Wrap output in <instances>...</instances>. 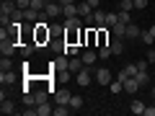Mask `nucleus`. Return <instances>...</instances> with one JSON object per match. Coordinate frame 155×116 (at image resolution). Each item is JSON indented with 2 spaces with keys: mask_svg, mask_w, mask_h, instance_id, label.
Returning <instances> with one entry per match:
<instances>
[{
  "mask_svg": "<svg viewBox=\"0 0 155 116\" xmlns=\"http://www.w3.org/2000/svg\"><path fill=\"white\" fill-rule=\"evenodd\" d=\"M16 49H18V47H16V39H11V36H8V39H0V54H3V57H11Z\"/></svg>",
  "mask_w": 155,
  "mask_h": 116,
  "instance_id": "f257e3e1",
  "label": "nucleus"
},
{
  "mask_svg": "<svg viewBox=\"0 0 155 116\" xmlns=\"http://www.w3.org/2000/svg\"><path fill=\"white\" fill-rule=\"evenodd\" d=\"M111 80H114V75L109 72V67H98V70H96V83H101V85H106V88H109Z\"/></svg>",
  "mask_w": 155,
  "mask_h": 116,
  "instance_id": "f03ea898",
  "label": "nucleus"
},
{
  "mask_svg": "<svg viewBox=\"0 0 155 116\" xmlns=\"http://www.w3.org/2000/svg\"><path fill=\"white\" fill-rule=\"evenodd\" d=\"M70 98H72V93L67 88H57L54 90V103H67L70 106Z\"/></svg>",
  "mask_w": 155,
  "mask_h": 116,
  "instance_id": "7ed1b4c3",
  "label": "nucleus"
},
{
  "mask_svg": "<svg viewBox=\"0 0 155 116\" xmlns=\"http://www.w3.org/2000/svg\"><path fill=\"white\" fill-rule=\"evenodd\" d=\"M44 13H47V18H57V16H62V3H47Z\"/></svg>",
  "mask_w": 155,
  "mask_h": 116,
  "instance_id": "20e7f679",
  "label": "nucleus"
},
{
  "mask_svg": "<svg viewBox=\"0 0 155 116\" xmlns=\"http://www.w3.org/2000/svg\"><path fill=\"white\" fill-rule=\"evenodd\" d=\"M75 80H78V85H80V88H85V85H91V80H93V77H91L88 67H83V70L78 72V75H75Z\"/></svg>",
  "mask_w": 155,
  "mask_h": 116,
  "instance_id": "39448f33",
  "label": "nucleus"
},
{
  "mask_svg": "<svg viewBox=\"0 0 155 116\" xmlns=\"http://www.w3.org/2000/svg\"><path fill=\"white\" fill-rule=\"evenodd\" d=\"M83 67H85V62L80 60V57H72V60L67 62V72H72V75H78V72L83 70Z\"/></svg>",
  "mask_w": 155,
  "mask_h": 116,
  "instance_id": "423d86ee",
  "label": "nucleus"
},
{
  "mask_svg": "<svg viewBox=\"0 0 155 116\" xmlns=\"http://www.w3.org/2000/svg\"><path fill=\"white\" fill-rule=\"evenodd\" d=\"M109 31H111V36H116V39H127V23L119 21L116 26H111Z\"/></svg>",
  "mask_w": 155,
  "mask_h": 116,
  "instance_id": "0eeeda50",
  "label": "nucleus"
},
{
  "mask_svg": "<svg viewBox=\"0 0 155 116\" xmlns=\"http://www.w3.org/2000/svg\"><path fill=\"white\" fill-rule=\"evenodd\" d=\"M109 44H111V54H114V57H119V54L124 52V39H116V36H114Z\"/></svg>",
  "mask_w": 155,
  "mask_h": 116,
  "instance_id": "6e6552de",
  "label": "nucleus"
},
{
  "mask_svg": "<svg viewBox=\"0 0 155 116\" xmlns=\"http://www.w3.org/2000/svg\"><path fill=\"white\" fill-rule=\"evenodd\" d=\"M140 88H142V85H140L137 77H127V80H124V90H127V93H137Z\"/></svg>",
  "mask_w": 155,
  "mask_h": 116,
  "instance_id": "1a4fd4ad",
  "label": "nucleus"
},
{
  "mask_svg": "<svg viewBox=\"0 0 155 116\" xmlns=\"http://www.w3.org/2000/svg\"><path fill=\"white\" fill-rule=\"evenodd\" d=\"M16 11V0H3L0 3V16H11Z\"/></svg>",
  "mask_w": 155,
  "mask_h": 116,
  "instance_id": "9d476101",
  "label": "nucleus"
},
{
  "mask_svg": "<svg viewBox=\"0 0 155 116\" xmlns=\"http://www.w3.org/2000/svg\"><path fill=\"white\" fill-rule=\"evenodd\" d=\"M62 16L65 18H75L78 16V5L75 3H62Z\"/></svg>",
  "mask_w": 155,
  "mask_h": 116,
  "instance_id": "9b49d317",
  "label": "nucleus"
},
{
  "mask_svg": "<svg viewBox=\"0 0 155 116\" xmlns=\"http://www.w3.org/2000/svg\"><path fill=\"white\" fill-rule=\"evenodd\" d=\"M80 60L85 62V67H91V65H93L96 60H98V52H93V49H88V52H83V54H80Z\"/></svg>",
  "mask_w": 155,
  "mask_h": 116,
  "instance_id": "f8f14e48",
  "label": "nucleus"
},
{
  "mask_svg": "<svg viewBox=\"0 0 155 116\" xmlns=\"http://www.w3.org/2000/svg\"><path fill=\"white\" fill-rule=\"evenodd\" d=\"M93 26H106V13L104 11H101V8H96V11H93Z\"/></svg>",
  "mask_w": 155,
  "mask_h": 116,
  "instance_id": "ddd939ff",
  "label": "nucleus"
},
{
  "mask_svg": "<svg viewBox=\"0 0 155 116\" xmlns=\"http://www.w3.org/2000/svg\"><path fill=\"white\" fill-rule=\"evenodd\" d=\"M13 80H16V72L13 70H0V83L3 85H11Z\"/></svg>",
  "mask_w": 155,
  "mask_h": 116,
  "instance_id": "4468645a",
  "label": "nucleus"
},
{
  "mask_svg": "<svg viewBox=\"0 0 155 116\" xmlns=\"http://www.w3.org/2000/svg\"><path fill=\"white\" fill-rule=\"evenodd\" d=\"M140 36H142V28L134 23H127V39H140Z\"/></svg>",
  "mask_w": 155,
  "mask_h": 116,
  "instance_id": "2eb2a0df",
  "label": "nucleus"
},
{
  "mask_svg": "<svg viewBox=\"0 0 155 116\" xmlns=\"http://www.w3.org/2000/svg\"><path fill=\"white\" fill-rule=\"evenodd\" d=\"M39 18H41V16H39V11H36V8H26V13H23V21H31V23H36Z\"/></svg>",
  "mask_w": 155,
  "mask_h": 116,
  "instance_id": "dca6fc26",
  "label": "nucleus"
},
{
  "mask_svg": "<svg viewBox=\"0 0 155 116\" xmlns=\"http://www.w3.org/2000/svg\"><path fill=\"white\" fill-rule=\"evenodd\" d=\"M0 111H3V114H16V106H13V101H8V98H3V103H0Z\"/></svg>",
  "mask_w": 155,
  "mask_h": 116,
  "instance_id": "f3484780",
  "label": "nucleus"
},
{
  "mask_svg": "<svg viewBox=\"0 0 155 116\" xmlns=\"http://www.w3.org/2000/svg\"><path fill=\"white\" fill-rule=\"evenodd\" d=\"M134 77L140 80V85H142V88H147V85H150V72H147V70H140Z\"/></svg>",
  "mask_w": 155,
  "mask_h": 116,
  "instance_id": "a211bd4d",
  "label": "nucleus"
},
{
  "mask_svg": "<svg viewBox=\"0 0 155 116\" xmlns=\"http://www.w3.org/2000/svg\"><path fill=\"white\" fill-rule=\"evenodd\" d=\"M52 111H54V108H52L47 101H44V103H36V114H39V116H49Z\"/></svg>",
  "mask_w": 155,
  "mask_h": 116,
  "instance_id": "6ab92c4d",
  "label": "nucleus"
},
{
  "mask_svg": "<svg viewBox=\"0 0 155 116\" xmlns=\"http://www.w3.org/2000/svg\"><path fill=\"white\" fill-rule=\"evenodd\" d=\"M129 111H132V114H145V103L142 101H132V103H129Z\"/></svg>",
  "mask_w": 155,
  "mask_h": 116,
  "instance_id": "aec40b11",
  "label": "nucleus"
},
{
  "mask_svg": "<svg viewBox=\"0 0 155 116\" xmlns=\"http://www.w3.org/2000/svg\"><path fill=\"white\" fill-rule=\"evenodd\" d=\"M116 23H119V13H106V28L116 26Z\"/></svg>",
  "mask_w": 155,
  "mask_h": 116,
  "instance_id": "412c9836",
  "label": "nucleus"
},
{
  "mask_svg": "<svg viewBox=\"0 0 155 116\" xmlns=\"http://www.w3.org/2000/svg\"><path fill=\"white\" fill-rule=\"evenodd\" d=\"M98 57H101V60H109V57H114V54H111V44H104V47H101V49H98Z\"/></svg>",
  "mask_w": 155,
  "mask_h": 116,
  "instance_id": "4be33fe9",
  "label": "nucleus"
},
{
  "mask_svg": "<svg viewBox=\"0 0 155 116\" xmlns=\"http://www.w3.org/2000/svg\"><path fill=\"white\" fill-rule=\"evenodd\" d=\"M70 108L75 111V108H83V95H72L70 98Z\"/></svg>",
  "mask_w": 155,
  "mask_h": 116,
  "instance_id": "5701e85b",
  "label": "nucleus"
},
{
  "mask_svg": "<svg viewBox=\"0 0 155 116\" xmlns=\"http://www.w3.org/2000/svg\"><path fill=\"white\" fill-rule=\"evenodd\" d=\"M140 39H142V41H145L147 47H153V44H155V36L150 34V28H147V31H142V36H140Z\"/></svg>",
  "mask_w": 155,
  "mask_h": 116,
  "instance_id": "b1692460",
  "label": "nucleus"
},
{
  "mask_svg": "<svg viewBox=\"0 0 155 116\" xmlns=\"http://www.w3.org/2000/svg\"><path fill=\"white\" fill-rule=\"evenodd\" d=\"M65 28H80V16H75V18H67Z\"/></svg>",
  "mask_w": 155,
  "mask_h": 116,
  "instance_id": "393cba45",
  "label": "nucleus"
},
{
  "mask_svg": "<svg viewBox=\"0 0 155 116\" xmlns=\"http://www.w3.org/2000/svg\"><path fill=\"white\" fill-rule=\"evenodd\" d=\"M23 13H26V11H23V8H18V5H16V11L11 13V18H13V21H23Z\"/></svg>",
  "mask_w": 155,
  "mask_h": 116,
  "instance_id": "a878e982",
  "label": "nucleus"
},
{
  "mask_svg": "<svg viewBox=\"0 0 155 116\" xmlns=\"http://www.w3.org/2000/svg\"><path fill=\"white\" fill-rule=\"evenodd\" d=\"M134 8V0H122L119 3V11H132Z\"/></svg>",
  "mask_w": 155,
  "mask_h": 116,
  "instance_id": "bb28decb",
  "label": "nucleus"
},
{
  "mask_svg": "<svg viewBox=\"0 0 155 116\" xmlns=\"http://www.w3.org/2000/svg\"><path fill=\"white\" fill-rule=\"evenodd\" d=\"M124 70H127V75H129V77H134V75L140 72V67H137V62H134V65H127Z\"/></svg>",
  "mask_w": 155,
  "mask_h": 116,
  "instance_id": "cd10ccee",
  "label": "nucleus"
},
{
  "mask_svg": "<svg viewBox=\"0 0 155 116\" xmlns=\"http://www.w3.org/2000/svg\"><path fill=\"white\" fill-rule=\"evenodd\" d=\"M0 67H3V70H13V62H11V57H3V60H0Z\"/></svg>",
  "mask_w": 155,
  "mask_h": 116,
  "instance_id": "c85d7f7f",
  "label": "nucleus"
},
{
  "mask_svg": "<svg viewBox=\"0 0 155 116\" xmlns=\"http://www.w3.org/2000/svg\"><path fill=\"white\" fill-rule=\"evenodd\" d=\"M34 49H36V47H34V44H23V47H21V52H23V57H28V54H31Z\"/></svg>",
  "mask_w": 155,
  "mask_h": 116,
  "instance_id": "c756f323",
  "label": "nucleus"
},
{
  "mask_svg": "<svg viewBox=\"0 0 155 116\" xmlns=\"http://www.w3.org/2000/svg\"><path fill=\"white\" fill-rule=\"evenodd\" d=\"M119 21L122 23H132L129 21V11H119Z\"/></svg>",
  "mask_w": 155,
  "mask_h": 116,
  "instance_id": "7c9ffc66",
  "label": "nucleus"
},
{
  "mask_svg": "<svg viewBox=\"0 0 155 116\" xmlns=\"http://www.w3.org/2000/svg\"><path fill=\"white\" fill-rule=\"evenodd\" d=\"M34 95H36V103H44V101H47V93H44V90H36Z\"/></svg>",
  "mask_w": 155,
  "mask_h": 116,
  "instance_id": "2f4dec72",
  "label": "nucleus"
},
{
  "mask_svg": "<svg viewBox=\"0 0 155 116\" xmlns=\"http://www.w3.org/2000/svg\"><path fill=\"white\" fill-rule=\"evenodd\" d=\"M16 5H18V8H23V11H26V8H31V0H16Z\"/></svg>",
  "mask_w": 155,
  "mask_h": 116,
  "instance_id": "473e14b6",
  "label": "nucleus"
},
{
  "mask_svg": "<svg viewBox=\"0 0 155 116\" xmlns=\"http://www.w3.org/2000/svg\"><path fill=\"white\" fill-rule=\"evenodd\" d=\"M145 116H155V103L153 106H145Z\"/></svg>",
  "mask_w": 155,
  "mask_h": 116,
  "instance_id": "72a5a7b5",
  "label": "nucleus"
},
{
  "mask_svg": "<svg viewBox=\"0 0 155 116\" xmlns=\"http://www.w3.org/2000/svg\"><path fill=\"white\" fill-rule=\"evenodd\" d=\"M134 8H140V11H142V8H147V0H134Z\"/></svg>",
  "mask_w": 155,
  "mask_h": 116,
  "instance_id": "f704fd0d",
  "label": "nucleus"
},
{
  "mask_svg": "<svg viewBox=\"0 0 155 116\" xmlns=\"http://www.w3.org/2000/svg\"><path fill=\"white\" fill-rule=\"evenodd\" d=\"M147 62H153V65H155V49H150V52H147Z\"/></svg>",
  "mask_w": 155,
  "mask_h": 116,
  "instance_id": "c9c22d12",
  "label": "nucleus"
},
{
  "mask_svg": "<svg viewBox=\"0 0 155 116\" xmlns=\"http://www.w3.org/2000/svg\"><path fill=\"white\" fill-rule=\"evenodd\" d=\"M88 5H91V8H93V11H96V8L101 5V0H88Z\"/></svg>",
  "mask_w": 155,
  "mask_h": 116,
  "instance_id": "e433bc0d",
  "label": "nucleus"
},
{
  "mask_svg": "<svg viewBox=\"0 0 155 116\" xmlns=\"http://www.w3.org/2000/svg\"><path fill=\"white\" fill-rule=\"evenodd\" d=\"M150 34H153V36H155V26H150Z\"/></svg>",
  "mask_w": 155,
  "mask_h": 116,
  "instance_id": "4c0bfd02",
  "label": "nucleus"
},
{
  "mask_svg": "<svg viewBox=\"0 0 155 116\" xmlns=\"http://www.w3.org/2000/svg\"><path fill=\"white\" fill-rule=\"evenodd\" d=\"M60 3H75V0H60Z\"/></svg>",
  "mask_w": 155,
  "mask_h": 116,
  "instance_id": "58836bf2",
  "label": "nucleus"
},
{
  "mask_svg": "<svg viewBox=\"0 0 155 116\" xmlns=\"http://www.w3.org/2000/svg\"><path fill=\"white\" fill-rule=\"evenodd\" d=\"M153 101H155V88H153Z\"/></svg>",
  "mask_w": 155,
  "mask_h": 116,
  "instance_id": "ea45409f",
  "label": "nucleus"
},
{
  "mask_svg": "<svg viewBox=\"0 0 155 116\" xmlns=\"http://www.w3.org/2000/svg\"><path fill=\"white\" fill-rule=\"evenodd\" d=\"M49 3H60V0H49Z\"/></svg>",
  "mask_w": 155,
  "mask_h": 116,
  "instance_id": "a19ab883",
  "label": "nucleus"
},
{
  "mask_svg": "<svg viewBox=\"0 0 155 116\" xmlns=\"http://www.w3.org/2000/svg\"><path fill=\"white\" fill-rule=\"evenodd\" d=\"M153 49H155V44H153Z\"/></svg>",
  "mask_w": 155,
  "mask_h": 116,
  "instance_id": "79ce46f5",
  "label": "nucleus"
}]
</instances>
